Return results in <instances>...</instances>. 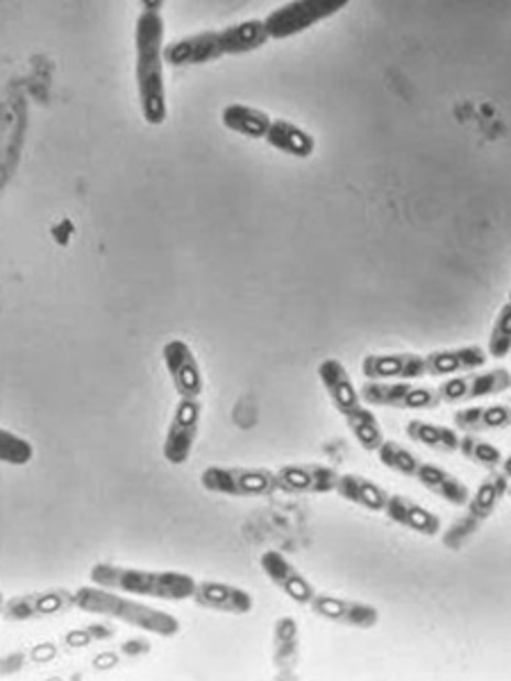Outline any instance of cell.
I'll list each match as a JSON object with an SVG mask.
<instances>
[{"mask_svg": "<svg viewBox=\"0 0 511 681\" xmlns=\"http://www.w3.org/2000/svg\"><path fill=\"white\" fill-rule=\"evenodd\" d=\"M137 94L141 117L149 125H162L168 117L164 87V17L162 3H141L134 25Z\"/></svg>", "mask_w": 511, "mask_h": 681, "instance_id": "obj_1", "label": "cell"}, {"mask_svg": "<svg viewBox=\"0 0 511 681\" xmlns=\"http://www.w3.org/2000/svg\"><path fill=\"white\" fill-rule=\"evenodd\" d=\"M89 578L96 586L119 591L139 597H155L168 602L192 600L196 591V580L187 572L177 570H143V568H126L117 563H96L89 570Z\"/></svg>", "mask_w": 511, "mask_h": 681, "instance_id": "obj_2", "label": "cell"}, {"mask_svg": "<svg viewBox=\"0 0 511 681\" xmlns=\"http://www.w3.org/2000/svg\"><path fill=\"white\" fill-rule=\"evenodd\" d=\"M76 608L85 614H96L102 618H112L137 627L141 631H149L162 638H173L180 634V620L162 608L151 604H143L130 597L119 595V591H109L102 586H80L76 591Z\"/></svg>", "mask_w": 511, "mask_h": 681, "instance_id": "obj_3", "label": "cell"}, {"mask_svg": "<svg viewBox=\"0 0 511 681\" xmlns=\"http://www.w3.org/2000/svg\"><path fill=\"white\" fill-rule=\"evenodd\" d=\"M509 482L511 480L502 471L498 469L489 471V475L480 482V486L470 493L464 514L444 531L442 541L448 550L457 552L472 541V536H476L498 512L502 497L509 493Z\"/></svg>", "mask_w": 511, "mask_h": 681, "instance_id": "obj_4", "label": "cell"}, {"mask_svg": "<svg viewBox=\"0 0 511 681\" xmlns=\"http://www.w3.org/2000/svg\"><path fill=\"white\" fill-rule=\"evenodd\" d=\"M200 484L209 493L230 497H267L278 493L275 471L237 469V465H209L203 471Z\"/></svg>", "mask_w": 511, "mask_h": 681, "instance_id": "obj_5", "label": "cell"}, {"mask_svg": "<svg viewBox=\"0 0 511 681\" xmlns=\"http://www.w3.org/2000/svg\"><path fill=\"white\" fill-rule=\"evenodd\" d=\"M346 6V0H294V3H284L273 10L264 23L271 40H289L339 14Z\"/></svg>", "mask_w": 511, "mask_h": 681, "instance_id": "obj_6", "label": "cell"}, {"mask_svg": "<svg viewBox=\"0 0 511 681\" xmlns=\"http://www.w3.org/2000/svg\"><path fill=\"white\" fill-rule=\"evenodd\" d=\"M361 400L371 407L425 411L442 405L439 391L416 382H371L367 380L359 388Z\"/></svg>", "mask_w": 511, "mask_h": 681, "instance_id": "obj_7", "label": "cell"}, {"mask_svg": "<svg viewBox=\"0 0 511 681\" xmlns=\"http://www.w3.org/2000/svg\"><path fill=\"white\" fill-rule=\"evenodd\" d=\"M511 388V373L507 369H491V371H472L464 375L448 377L439 384V398L446 405H461L470 400L493 398Z\"/></svg>", "mask_w": 511, "mask_h": 681, "instance_id": "obj_8", "label": "cell"}, {"mask_svg": "<svg viewBox=\"0 0 511 681\" xmlns=\"http://www.w3.org/2000/svg\"><path fill=\"white\" fill-rule=\"evenodd\" d=\"M76 606V591L51 589L40 593L12 595L3 604V618L10 623H30L64 616L68 608Z\"/></svg>", "mask_w": 511, "mask_h": 681, "instance_id": "obj_9", "label": "cell"}, {"mask_svg": "<svg viewBox=\"0 0 511 681\" xmlns=\"http://www.w3.org/2000/svg\"><path fill=\"white\" fill-rule=\"evenodd\" d=\"M203 420L200 400L180 398L164 439V459L173 465H185L192 459Z\"/></svg>", "mask_w": 511, "mask_h": 681, "instance_id": "obj_10", "label": "cell"}, {"mask_svg": "<svg viewBox=\"0 0 511 681\" xmlns=\"http://www.w3.org/2000/svg\"><path fill=\"white\" fill-rule=\"evenodd\" d=\"M339 473L325 463H286L275 471L278 491L286 495H327L337 493Z\"/></svg>", "mask_w": 511, "mask_h": 681, "instance_id": "obj_11", "label": "cell"}, {"mask_svg": "<svg viewBox=\"0 0 511 681\" xmlns=\"http://www.w3.org/2000/svg\"><path fill=\"white\" fill-rule=\"evenodd\" d=\"M162 360L177 396L185 400H200L205 391V377L192 345L187 341L173 339L162 348Z\"/></svg>", "mask_w": 511, "mask_h": 681, "instance_id": "obj_12", "label": "cell"}, {"mask_svg": "<svg viewBox=\"0 0 511 681\" xmlns=\"http://www.w3.org/2000/svg\"><path fill=\"white\" fill-rule=\"evenodd\" d=\"M309 608H312V614H316L318 618L327 623L359 629V631H369L378 627L380 623V612L373 604L330 595V593H316Z\"/></svg>", "mask_w": 511, "mask_h": 681, "instance_id": "obj_13", "label": "cell"}, {"mask_svg": "<svg viewBox=\"0 0 511 681\" xmlns=\"http://www.w3.org/2000/svg\"><path fill=\"white\" fill-rule=\"evenodd\" d=\"M361 375L371 382H416L427 375V364L414 352H380L363 356Z\"/></svg>", "mask_w": 511, "mask_h": 681, "instance_id": "obj_14", "label": "cell"}, {"mask_svg": "<svg viewBox=\"0 0 511 681\" xmlns=\"http://www.w3.org/2000/svg\"><path fill=\"white\" fill-rule=\"evenodd\" d=\"M260 565L264 570V575L269 578V582L278 586L291 602H296L301 606H309L312 600L316 597L314 584L282 552L267 550L260 557Z\"/></svg>", "mask_w": 511, "mask_h": 681, "instance_id": "obj_15", "label": "cell"}, {"mask_svg": "<svg viewBox=\"0 0 511 681\" xmlns=\"http://www.w3.org/2000/svg\"><path fill=\"white\" fill-rule=\"evenodd\" d=\"M221 57H226L224 44H221V30L196 32L192 34V37L166 44L164 48V62L175 68L203 66Z\"/></svg>", "mask_w": 511, "mask_h": 681, "instance_id": "obj_16", "label": "cell"}, {"mask_svg": "<svg viewBox=\"0 0 511 681\" xmlns=\"http://www.w3.org/2000/svg\"><path fill=\"white\" fill-rule=\"evenodd\" d=\"M318 380L327 393V398H330L333 407L346 418L348 414H352L355 409L363 407L361 393L355 386L348 369L335 360V356H327L318 364Z\"/></svg>", "mask_w": 511, "mask_h": 681, "instance_id": "obj_17", "label": "cell"}, {"mask_svg": "<svg viewBox=\"0 0 511 681\" xmlns=\"http://www.w3.org/2000/svg\"><path fill=\"white\" fill-rule=\"evenodd\" d=\"M200 608H209V612L218 614H232V616H246L252 612L254 600L246 589L224 584V582H198L194 597Z\"/></svg>", "mask_w": 511, "mask_h": 681, "instance_id": "obj_18", "label": "cell"}, {"mask_svg": "<svg viewBox=\"0 0 511 681\" xmlns=\"http://www.w3.org/2000/svg\"><path fill=\"white\" fill-rule=\"evenodd\" d=\"M489 362V352L480 345H461L448 350H434L425 354L430 377H450L480 371Z\"/></svg>", "mask_w": 511, "mask_h": 681, "instance_id": "obj_19", "label": "cell"}, {"mask_svg": "<svg viewBox=\"0 0 511 681\" xmlns=\"http://www.w3.org/2000/svg\"><path fill=\"white\" fill-rule=\"evenodd\" d=\"M384 516L391 523L405 527L414 534H421V536H439V531H442V518L439 516H436L430 509H425V507H421L416 499H412L407 495H400V493H389Z\"/></svg>", "mask_w": 511, "mask_h": 681, "instance_id": "obj_20", "label": "cell"}, {"mask_svg": "<svg viewBox=\"0 0 511 681\" xmlns=\"http://www.w3.org/2000/svg\"><path fill=\"white\" fill-rule=\"evenodd\" d=\"M273 666L278 679H294L301 666V627L298 620L282 616L273 625Z\"/></svg>", "mask_w": 511, "mask_h": 681, "instance_id": "obj_21", "label": "cell"}, {"mask_svg": "<svg viewBox=\"0 0 511 681\" xmlns=\"http://www.w3.org/2000/svg\"><path fill=\"white\" fill-rule=\"evenodd\" d=\"M416 482L432 495L448 502L450 507H466V502L470 499V493H472L466 486V482H461L457 475L448 473L446 469H442V465L430 463V461L421 463Z\"/></svg>", "mask_w": 511, "mask_h": 681, "instance_id": "obj_22", "label": "cell"}, {"mask_svg": "<svg viewBox=\"0 0 511 681\" xmlns=\"http://www.w3.org/2000/svg\"><path fill=\"white\" fill-rule=\"evenodd\" d=\"M453 425L461 435L498 432V429L511 427V407L509 405L466 407L453 414Z\"/></svg>", "mask_w": 511, "mask_h": 681, "instance_id": "obj_23", "label": "cell"}, {"mask_svg": "<svg viewBox=\"0 0 511 681\" xmlns=\"http://www.w3.org/2000/svg\"><path fill=\"white\" fill-rule=\"evenodd\" d=\"M337 493L346 502H350V505L373 512V514H384L387 499H389V493L384 491V486H380L371 477H363V475H357V473H344L339 477Z\"/></svg>", "mask_w": 511, "mask_h": 681, "instance_id": "obj_24", "label": "cell"}, {"mask_svg": "<svg viewBox=\"0 0 511 681\" xmlns=\"http://www.w3.org/2000/svg\"><path fill=\"white\" fill-rule=\"evenodd\" d=\"M271 42V34L267 30L264 19H248L241 23H232L221 30L224 53L228 55H248L252 51H260Z\"/></svg>", "mask_w": 511, "mask_h": 681, "instance_id": "obj_25", "label": "cell"}, {"mask_svg": "<svg viewBox=\"0 0 511 681\" xmlns=\"http://www.w3.org/2000/svg\"><path fill=\"white\" fill-rule=\"evenodd\" d=\"M264 141L269 143L271 149H275L284 155L296 157V160H307L316 151V139L307 130L298 128L296 123H291V121H284V119H275L271 123V130H269Z\"/></svg>", "mask_w": 511, "mask_h": 681, "instance_id": "obj_26", "label": "cell"}, {"mask_svg": "<svg viewBox=\"0 0 511 681\" xmlns=\"http://www.w3.org/2000/svg\"><path fill=\"white\" fill-rule=\"evenodd\" d=\"M405 432L414 443H418L423 448L444 452V454L459 452V441H461L459 429H453V427H446V425H436V422L421 420V418H412L405 425Z\"/></svg>", "mask_w": 511, "mask_h": 681, "instance_id": "obj_27", "label": "cell"}, {"mask_svg": "<svg viewBox=\"0 0 511 681\" xmlns=\"http://www.w3.org/2000/svg\"><path fill=\"white\" fill-rule=\"evenodd\" d=\"M221 121L228 130L241 136H248V139H267L271 123H273V119L267 112L254 110V107H248V105H239V102H232L226 107Z\"/></svg>", "mask_w": 511, "mask_h": 681, "instance_id": "obj_28", "label": "cell"}, {"mask_svg": "<svg viewBox=\"0 0 511 681\" xmlns=\"http://www.w3.org/2000/svg\"><path fill=\"white\" fill-rule=\"evenodd\" d=\"M344 420H346V425H348V429L352 432L355 441L359 443V448L363 452H378L380 446L387 441L384 439V429H382L378 416L371 409H367V407L355 409Z\"/></svg>", "mask_w": 511, "mask_h": 681, "instance_id": "obj_29", "label": "cell"}, {"mask_svg": "<svg viewBox=\"0 0 511 681\" xmlns=\"http://www.w3.org/2000/svg\"><path fill=\"white\" fill-rule=\"evenodd\" d=\"M376 454H378V459H380L384 469H389L395 475L410 477V480H416V475L421 471V463H423V459L418 454H414L412 450H407L405 446H400L398 441H391V439H387Z\"/></svg>", "mask_w": 511, "mask_h": 681, "instance_id": "obj_30", "label": "cell"}, {"mask_svg": "<svg viewBox=\"0 0 511 681\" xmlns=\"http://www.w3.org/2000/svg\"><path fill=\"white\" fill-rule=\"evenodd\" d=\"M459 454L466 457L470 463H476V465H480V469H487V471L500 469L502 461H504L502 450L498 446H493L491 441L478 437V435H461Z\"/></svg>", "mask_w": 511, "mask_h": 681, "instance_id": "obj_31", "label": "cell"}, {"mask_svg": "<svg viewBox=\"0 0 511 681\" xmlns=\"http://www.w3.org/2000/svg\"><path fill=\"white\" fill-rule=\"evenodd\" d=\"M487 352L489 356H493V360H504V356L511 354V300H507L500 307L493 320Z\"/></svg>", "mask_w": 511, "mask_h": 681, "instance_id": "obj_32", "label": "cell"}, {"mask_svg": "<svg viewBox=\"0 0 511 681\" xmlns=\"http://www.w3.org/2000/svg\"><path fill=\"white\" fill-rule=\"evenodd\" d=\"M117 636V629L107 623H91L78 629H70L64 634V645L70 650H80V648H89L91 642L98 640H109Z\"/></svg>", "mask_w": 511, "mask_h": 681, "instance_id": "obj_33", "label": "cell"}, {"mask_svg": "<svg viewBox=\"0 0 511 681\" xmlns=\"http://www.w3.org/2000/svg\"><path fill=\"white\" fill-rule=\"evenodd\" d=\"M34 457V448L28 439L14 435L12 429L0 432V459L12 465H25Z\"/></svg>", "mask_w": 511, "mask_h": 681, "instance_id": "obj_34", "label": "cell"}, {"mask_svg": "<svg viewBox=\"0 0 511 681\" xmlns=\"http://www.w3.org/2000/svg\"><path fill=\"white\" fill-rule=\"evenodd\" d=\"M151 652V642L145 638H132V640H126L121 645V655L126 657H143Z\"/></svg>", "mask_w": 511, "mask_h": 681, "instance_id": "obj_35", "label": "cell"}, {"mask_svg": "<svg viewBox=\"0 0 511 681\" xmlns=\"http://www.w3.org/2000/svg\"><path fill=\"white\" fill-rule=\"evenodd\" d=\"M500 471L511 480V454L504 457V461H502V465H500Z\"/></svg>", "mask_w": 511, "mask_h": 681, "instance_id": "obj_36", "label": "cell"}, {"mask_svg": "<svg viewBox=\"0 0 511 681\" xmlns=\"http://www.w3.org/2000/svg\"><path fill=\"white\" fill-rule=\"evenodd\" d=\"M507 495H509V497H511V486H509V493H507Z\"/></svg>", "mask_w": 511, "mask_h": 681, "instance_id": "obj_37", "label": "cell"}, {"mask_svg": "<svg viewBox=\"0 0 511 681\" xmlns=\"http://www.w3.org/2000/svg\"><path fill=\"white\" fill-rule=\"evenodd\" d=\"M509 300H511V289H509Z\"/></svg>", "mask_w": 511, "mask_h": 681, "instance_id": "obj_38", "label": "cell"}, {"mask_svg": "<svg viewBox=\"0 0 511 681\" xmlns=\"http://www.w3.org/2000/svg\"><path fill=\"white\" fill-rule=\"evenodd\" d=\"M509 356H511V354H509Z\"/></svg>", "mask_w": 511, "mask_h": 681, "instance_id": "obj_39", "label": "cell"}]
</instances>
